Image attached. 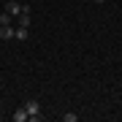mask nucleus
<instances>
[{
  "label": "nucleus",
  "instance_id": "7",
  "mask_svg": "<svg viewBox=\"0 0 122 122\" xmlns=\"http://www.w3.org/2000/svg\"><path fill=\"white\" fill-rule=\"evenodd\" d=\"M11 19L14 16H11L8 11H0V27H3V25H11Z\"/></svg>",
  "mask_w": 122,
  "mask_h": 122
},
{
  "label": "nucleus",
  "instance_id": "9",
  "mask_svg": "<svg viewBox=\"0 0 122 122\" xmlns=\"http://www.w3.org/2000/svg\"><path fill=\"white\" fill-rule=\"evenodd\" d=\"M92 3H98V5H103V3H106V0H92Z\"/></svg>",
  "mask_w": 122,
  "mask_h": 122
},
{
  "label": "nucleus",
  "instance_id": "2",
  "mask_svg": "<svg viewBox=\"0 0 122 122\" xmlns=\"http://www.w3.org/2000/svg\"><path fill=\"white\" fill-rule=\"evenodd\" d=\"M5 11H8L11 16H19V14H22V3H16V0H8V3H5Z\"/></svg>",
  "mask_w": 122,
  "mask_h": 122
},
{
  "label": "nucleus",
  "instance_id": "5",
  "mask_svg": "<svg viewBox=\"0 0 122 122\" xmlns=\"http://www.w3.org/2000/svg\"><path fill=\"white\" fill-rule=\"evenodd\" d=\"M27 35H30L27 27H16V30H14V38H16V41H27Z\"/></svg>",
  "mask_w": 122,
  "mask_h": 122
},
{
  "label": "nucleus",
  "instance_id": "3",
  "mask_svg": "<svg viewBox=\"0 0 122 122\" xmlns=\"http://www.w3.org/2000/svg\"><path fill=\"white\" fill-rule=\"evenodd\" d=\"M11 119H14V122H27V119H30V117H27V111H25V106H19V109H16V111L11 114Z\"/></svg>",
  "mask_w": 122,
  "mask_h": 122
},
{
  "label": "nucleus",
  "instance_id": "1",
  "mask_svg": "<svg viewBox=\"0 0 122 122\" xmlns=\"http://www.w3.org/2000/svg\"><path fill=\"white\" fill-rule=\"evenodd\" d=\"M25 111H27V117H30L33 122H38V119H41V103H38L35 98L25 100Z\"/></svg>",
  "mask_w": 122,
  "mask_h": 122
},
{
  "label": "nucleus",
  "instance_id": "8",
  "mask_svg": "<svg viewBox=\"0 0 122 122\" xmlns=\"http://www.w3.org/2000/svg\"><path fill=\"white\" fill-rule=\"evenodd\" d=\"M62 119H65V122H79V114H73V111H68V114H62Z\"/></svg>",
  "mask_w": 122,
  "mask_h": 122
},
{
  "label": "nucleus",
  "instance_id": "4",
  "mask_svg": "<svg viewBox=\"0 0 122 122\" xmlns=\"http://www.w3.org/2000/svg\"><path fill=\"white\" fill-rule=\"evenodd\" d=\"M14 30H16V27L3 25V27H0V38H3V41H11V38H14Z\"/></svg>",
  "mask_w": 122,
  "mask_h": 122
},
{
  "label": "nucleus",
  "instance_id": "6",
  "mask_svg": "<svg viewBox=\"0 0 122 122\" xmlns=\"http://www.w3.org/2000/svg\"><path fill=\"white\" fill-rule=\"evenodd\" d=\"M30 25H33L30 14H19V27H30Z\"/></svg>",
  "mask_w": 122,
  "mask_h": 122
}]
</instances>
